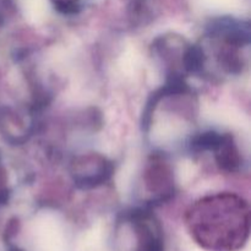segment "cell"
Here are the masks:
<instances>
[{"label": "cell", "mask_w": 251, "mask_h": 251, "mask_svg": "<svg viewBox=\"0 0 251 251\" xmlns=\"http://www.w3.org/2000/svg\"><path fill=\"white\" fill-rule=\"evenodd\" d=\"M146 181L152 193L157 191L161 196H166L172 193L171 171L167 164L159 159H154L147 169Z\"/></svg>", "instance_id": "cell-3"}, {"label": "cell", "mask_w": 251, "mask_h": 251, "mask_svg": "<svg viewBox=\"0 0 251 251\" xmlns=\"http://www.w3.org/2000/svg\"><path fill=\"white\" fill-rule=\"evenodd\" d=\"M74 176L82 186H95L107 180L112 173V167L103 157H81L74 163Z\"/></svg>", "instance_id": "cell-2"}, {"label": "cell", "mask_w": 251, "mask_h": 251, "mask_svg": "<svg viewBox=\"0 0 251 251\" xmlns=\"http://www.w3.org/2000/svg\"><path fill=\"white\" fill-rule=\"evenodd\" d=\"M191 230L201 242L223 232L233 244L243 242L249 230V208L243 199L220 194L199 201L189 212Z\"/></svg>", "instance_id": "cell-1"}]
</instances>
